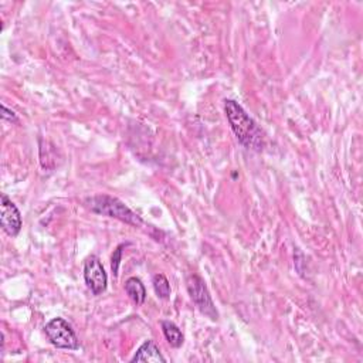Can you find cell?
I'll return each instance as SVG.
<instances>
[{
  "instance_id": "obj_5",
  "label": "cell",
  "mask_w": 363,
  "mask_h": 363,
  "mask_svg": "<svg viewBox=\"0 0 363 363\" xmlns=\"http://www.w3.org/2000/svg\"><path fill=\"white\" fill-rule=\"evenodd\" d=\"M84 280L87 287L94 295H100L107 290L108 276L101 260L97 256H89L84 263Z\"/></svg>"
},
{
  "instance_id": "obj_8",
  "label": "cell",
  "mask_w": 363,
  "mask_h": 363,
  "mask_svg": "<svg viewBox=\"0 0 363 363\" xmlns=\"http://www.w3.org/2000/svg\"><path fill=\"white\" fill-rule=\"evenodd\" d=\"M125 292L135 306H142L146 299V290L142 281L136 277H131L125 283Z\"/></svg>"
},
{
  "instance_id": "obj_2",
  "label": "cell",
  "mask_w": 363,
  "mask_h": 363,
  "mask_svg": "<svg viewBox=\"0 0 363 363\" xmlns=\"http://www.w3.org/2000/svg\"><path fill=\"white\" fill-rule=\"evenodd\" d=\"M85 204L93 213L114 218L132 226L142 224V219L136 213H134L125 203L118 200L116 197L108 195H97L93 197H88L85 200Z\"/></svg>"
},
{
  "instance_id": "obj_10",
  "label": "cell",
  "mask_w": 363,
  "mask_h": 363,
  "mask_svg": "<svg viewBox=\"0 0 363 363\" xmlns=\"http://www.w3.org/2000/svg\"><path fill=\"white\" fill-rule=\"evenodd\" d=\"M152 284H154V290H155L158 298L168 299L170 296V284L163 274H157L154 277Z\"/></svg>"
},
{
  "instance_id": "obj_7",
  "label": "cell",
  "mask_w": 363,
  "mask_h": 363,
  "mask_svg": "<svg viewBox=\"0 0 363 363\" xmlns=\"http://www.w3.org/2000/svg\"><path fill=\"white\" fill-rule=\"evenodd\" d=\"M132 363L135 362H152V363H159V362H166V357L161 353L158 345L154 341H145L138 351L135 352L134 357L131 359Z\"/></svg>"
},
{
  "instance_id": "obj_6",
  "label": "cell",
  "mask_w": 363,
  "mask_h": 363,
  "mask_svg": "<svg viewBox=\"0 0 363 363\" xmlns=\"http://www.w3.org/2000/svg\"><path fill=\"white\" fill-rule=\"evenodd\" d=\"M0 224L10 237H16L23 226L19 209L5 193L0 195Z\"/></svg>"
},
{
  "instance_id": "obj_4",
  "label": "cell",
  "mask_w": 363,
  "mask_h": 363,
  "mask_svg": "<svg viewBox=\"0 0 363 363\" xmlns=\"http://www.w3.org/2000/svg\"><path fill=\"white\" fill-rule=\"evenodd\" d=\"M186 285H188V291L189 295L192 298V301L195 302V306L197 307V310L207 317L211 321H218L219 319V312L215 307V302L211 299V295L206 287V283L196 274L189 276L186 280Z\"/></svg>"
},
{
  "instance_id": "obj_1",
  "label": "cell",
  "mask_w": 363,
  "mask_h": 363,
  "mask_svg": "<svg viewBox=\"0 0 363 363\" xmlns=\"http://www.w3.org/2000/svg\"><path fill=\"white\" fill-rule=\"evenodd\" d=\"M224 112L238 142L247 149L260 152L264 146V134L256 121L234 100L224 101Z\"/></svg>"
},
{
  "instance_id": "obj_11",
  "label": "cell",
  "mask_w": 363,
  "mask_h": 363,
  "mask_svg": "<svg viewBox=\"0 0 363 363\" xmlns=\"http://www.w3.org/2000/svg\"><path fill=\"white\" fill-rule=\"evenodd\" d=\"M123 249H124V245L123 246H119L115 253L112 254V272H114V276L118 274V268H119V264H121V256H123Z\"/></svg>"
},
{
  "instance_id": "obj_12",
  "label": "cell",
  "mask_w": 363,
  "mask_h": 363,
  "mask_svg": "<svg viewBox=\"0 0 363 363\" xmlns=\"http://www.w3.org/2000/svg\"><path fill=\"white\" fill-rule=\"evenodd\" d=\"M3 118H5V119H10V121H13V123H16V121H17L16 114H15L13 111H9L5 105H3Z\"/></svg>"
},
{
  "instance_id": "obj_3",
  "label": "cell",
  "mask_w": 363,
  "mask_h": 363,
  "mask_svg": "<svg viewBox=\"0 0 363 363\" xmlns=\"http://www.w3.org/2000/svg\"><path fill=\"white\" fill-rule=\"evenodd\" d=\"M44 332L51 345L58 349L74 351L78 348V338L73 326L63 318H53L46 324Z\"/></svg>"
},
{
  "instance_id": "obj_9",
  "label": "cell",
  "mask_w": 363,
  "mask_h": 363,
  "mask_svg": "<svg viewBox=\"0 0 363 363\" xmlns=\"http://www.w3.org/2000/svg\"><path fill=\"white\" fill-rule=\"evenodd\" d=\"M161 325H162L163 335L172 348H180L182 345H184L185 337L184 334H182V330L179 329L177 325H175L170 321H162Z\"/></svg>"
}]
</instances>
